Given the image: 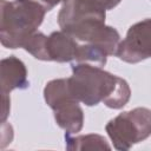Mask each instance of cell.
<instances>
[{"instance_id": "cell-10", "label": "cell", "mask_w": 151, "mask_h": 151, "mask_svg": "<svg viewBox=\"0 0 151 151\" xmlns=\"http://www.w3.org/2000/svg\"><path fill=\"white\" fill-rule=\"evenodd\" d=\"M46 44H47V35H45L42 32L37 31L26 40L22 48H25L28 53H31L35 59L48 61Z\"/></svg>"}, {"instance_id": "cell-8", "label": "cell", "mask_w": 151, "mask_h": 151, "mask_svg": "<svg viewBox=\"0 0 151 151\" xmlns=\"http://www.w3.org/2000/svg\"><path fill=\"white\" fill-rule=\"evenodd\" d=\"M79 48V41L65 33L64 31H55L47 35V55L48 61L70 63L76 61Z\"/></svg>"}, {"instance_id": "cell-4", "label": "cell", "mask_w": 151, "mask_h": 151, "mask_svg": "<svg viewBox=\"0 0 151 151\" xmlns=\"http://www.w3.org/2000/svg\"><path fill=\"white\" fill-rule=\"evenodd\" d=\"M46 104L53 110L54 119L65 133L74 134L80 132L84 125V112L79 100L72 94L68 78L50 80L44 88Z\"/></svg>"}, {"instance_id": "cell-7", "label": "cell", "mask_w": 151, "mask_h": 151, "mask_svg": "<svg viewBox=\"0 0 151 151\" xmlns=\"http://www.w3.org/2000/svg\"><path fill=\"white\" fill-rule=\"evenodd\" d=\"M0 85L1 94H8L11 91L27 88V70L25 64L14 55H9L0 61Z\"/></svg>"}, {"instance_id": "cell-3", "label": "cell", "mask_w": 151, "mask_h": 151, "mask_svg": "<svg viewBox=\"0 0 151 151\" xmlns=\"http://www.w3.org/2000/svg\"><path fill=\"white\" fill-rule=\"evenodd\" d=\"M46 9L35 0H0V41L7 48L24 47L42 24Z\"/></svg>"}, {"instance_id": "cell-2", "label": "cell", "mask_w": 151, "mask_h": 151, "mask_svg": "<svg viewBox=\"0 0 151 151\" xmlns=\"http://www.w3.org/2000/svg\"><path fill=\"white\" fill-rule=\"evenodd\" d=\"M72 94L86 106L104 103L110 109H122L131 97L127 81L100 66L85 63L72 64V76L68 78Z\"/></svg>"}, {"instance_id": "cell-12", "label": "cell", "mask_w": 151, "mask_h": 151, "mask_svg": "<svg viewBox=\"0 0 151 151\" xmlns=\"http://www.w3.org/2000/svg\"><path fill=\"white\" fill-rule=\"evenodd\" d=\"M9 113V97L8 94H2V114H1V122L4 123Z\"/></svg>"}, {"instance_id": "cell-5", "label": "cell", "mask_w": 151, "mask_h": 151, "mask_svg": "<svg viewBox=\"0 0 151 151\" xmlns=\"http://www.w3.org/2000/svg\"><path fill=\"white\" fill-rule=\"evenodd\" d=\"M105 131L116 150H130L151 136V110L136 107L122 112L106 124Z\"/></svg>"}, {"instance_id": "cell-6", "label": "cell", "mask_w": 151, "mask_h": 151, "mask_svg": "<svg viewBox=\"0 0 151 151\" xmlns=\"http://www.w3.org/2000/svg\"><path fill=\"white\" fill-rule=\"evenodd\" d=\"M116 55L129 64H137L151 58V19L133 24L126 37L119 42Z\"/></svg>"}, {"instance_id": "cell-11", "label": "cell", "mask_w": 151, "mask_h": 151, "mask_svg": "<svg viewBox=\"0 0 151 151\" xmlns=\"http://www.w3.org/2000/svg\"><path fill=\"white\" fill-rule=\"evenodd\" d=\"M96 5H98L99 7H101L103 9L107 11V9H112L114 8L122 0H92Z\"/></svg>"}, {"instance_id": "cell-13", "label": "cell", "mask_w": 151, "mask_h": 151, "mask_svg": "<svg viewBox=\"0 0 151 151\" xmlns=\"http://www.w3.org/2000/svg\"><path fill=\"white\" fill-rule=\"evenodd\" d=\"M35 1H38L46 11H51L53 7H55L60 2H64L65 0H35Z\"/></svg>"}, {"instance_id": "cell-9", "label": "cell", "mask_w": 151, "mask_h": 151, "mask_svg": "<svg viewBox=\"0 0 151 151\" xmlns=\"http://www.w3.org/2000/svg\"><path fill=\"white\" fill-rule=\"evenodd\" d=\"M66 149L70 151L73 150H110L111 146L106 139L100 134H81L72 137L68 133H65Z\"/></svg>"}, {"instance_id": "cell-1", "label": "cell", "mask_w": 151, "mask_h": 151, "mask_svg": "<svg viewBox=\"0 0 151 151\" xmlns=\"http://www.w3.org/2000/svg\"><path fill=\"white\" fill-rule=\"evenodd\" d=\"M105 18L106 11L92 0H65L58 13V25L77 41L116 55L120 35L114 27L105 24Z\"/></svg>"}]
</instances>
